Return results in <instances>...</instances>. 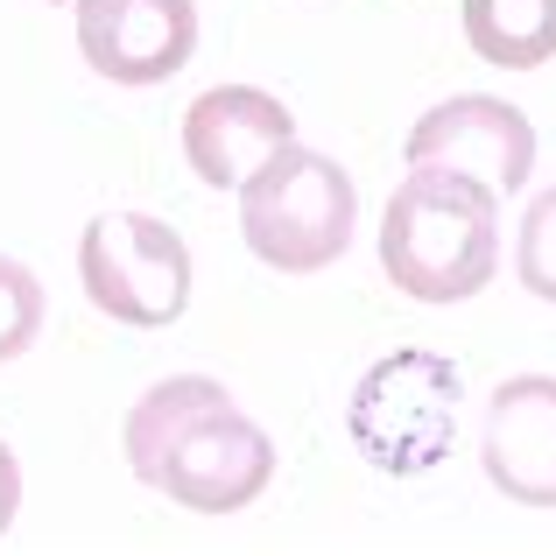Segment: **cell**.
Returning <instances> with one entry per match:
<instances>
[{
	"instance_id": "8fae6325",
	"label": "cell",
	"mask_w": 556,
	"mask_h": 556,
	"mask_svg": "<svg viewBox=\"0 0 556 556\" xmlns=\"http://www.w3.org/2000/svg\"><path fill=\"white\" fill-rule=\"evenodd\" d=\"M42 317H50V303H42V282L22 268V261L0 254V367H8V359H22L28 345L42 339Z\"/></svg>"
},
{
	"instance_id": "277c9868",
	"label": "cell",
	"mask_w": 556,
	"mask_h": 556,
	"mask_svg": "<svg viewBox=\"0 0 556 556\" xmlns=\"http://www.w3.org/2000/svg\"><path fill=\"white\" fill-rule=\"evenodd\" d=\"M458 402H465L458 367L444 353H430V345H402V353L374 359L359 374L353 402H345V437L374 472L416 479L451 458Z\"/></svg>"
},
{
	"instance_id": "5b68a950",
	"label": "cell",
	"mask_w": 556,
	"mask_h": 556,
	"mask_svg": "<svg viewBox=\"0 0 556 556\" xmlns=\"http://www.w3.org/2000/svg\"><path fill=\"white\" fill-rule=\"evenodd\" d=\"M190 247L149 212H99L78 240V282L99 317L127 331H163L190 311Z\"/></svg>"
},
{
	"instance_id": "8992f818",
	"label": "cell",
	"mask_w": 556,
	"mask_h": 556,
	"mask_svg": "<svg viewBox=\"0 0 556 556\" xmlns=\"http://www.w3.org/2000/svg\"><path fill=\"white\" fill-rule=\"evenodd\" d=\"M408 169H444V177H472L486 190H521L535 169V127L521 106L493 92H458L437 99L416 127H408Z\"/></svg>"
},
{
	"instance_id": "9c48e42d",
	"label": "cell",
	"mask_w": 556,
	"mask_h": 556,
	"mask_svg": "<svg viewBox=\"0 0 556 556\" xmlns=\"http://www.w3.org/2000/svg\"><path fill=\"white\" fill-rule=\"evenodd\" d=\"M289 141H296V113L261 85H212L184 106V163L212 190H240Z\"/></svg>"
},
{
	"instance_id": "7a4b0ae2",
	"label": "cell",
	"mask_w": 556,
	"mask_h": 556,
	"mask_svg": "<svg viewBox=\"0 0 556 556\" xmlns=\"http://www.w3.org/2000/svg\"><path fill=\"white\" fill-rule=\"evenodd\" d=\"M380 268L416 303H472L501 268V190L408 169L380 212Z\"/></svg>"
},
{
	"instance_id": "5bb4252c",
	"label": "cell",
	"mask_w": 556,
	"mask_h": 556,
	"mask_svg": "<svg viewBox=\"0 0 556 556\" xmlns=\"http://www.w3.org/2000/svg\"><path fill=\"white\" fill-rule=\"evenodd\" d=\"M50 8H78V0H50Z\"/></svg>"
},
{
	"instance_id": "30bf717a",
	"label": "cell",
	"mask_w": 556,
	"mask_h": 556,
	"mask_svg": "<svg viewBox=\"0 0 556 556\" xmlns=\"http://www.w3.org/2000/svg\"><path fill=\"white\" fill-rule=\"evenodd\" d=\"M465 42L479 64L543 71L556 56V0H465Z\"/></svg>"
},
{
	"instance_id": "6da1fadb",
	"label": "cell",
	"mask_w": 556,
	"mask_h": 556,
	"mask_svg": "<svg viewBox=\"0 0 556 556\" xmlns=\"http://www.w3.org/2000/svg\"><path fill=\"white\" fill-rule=\"evenodd\" d=\"M127 472L190 515H240L268 493L275 444L212 374H169L127 408Z\"/></svg>"
},
{
	"instance_id": "4fadbf2b",
	"label": "cell",
	"mask_w": 556,
	"mask_h": 556,
	"mask_svg": "<svg viewBox=\"0 0 556 556\" xmlns=\"http://www.w3.org/2000/svg\"><path fill=\"white\" fill-rule=\"evenodd\" d=\"M14 515H22V458L0 444V535L14 529Z\"/></svg>"
},
{
	"instance_id": "ba28073f",
	"label": "cell",
	"mask_w": 556,
	"mask_h": 556,
	"mask_svg": "<svg viewBox=\"0 0 556 556\" xmlns=\"http://www.w3.org/2000/svg\"><path fill=\"white\" fill-rule=\"evenodd\" d=\"M479 465L515 507L556 515V374H515L479 422Z\"/></svg>"
},
{
	"instance_id": "3957f363",
	"label": "cell",
	"mask_w": 556,
	"mask_h": 556,
	"mask_svg": "<svg viewBox=\"0 0 556 556\" xmlns=\"http://www.w3.org/2000/svg\"><path fill=\"white\" fill-rule=\"evenodd\" d=\"M359 232V190L331 155L303 149H275L254 177L240 184V240L254 247V261L282 275H317L353 247Z\"/></svg>"
},
{
	"instance_id": "52a82bcc",
	"label": "cell",
	"mask_w": 556,
	"mask_h": 556,
	"mask_svg": "<svg viewBox=\"0 0 556 556\" xmlns=\"http://www.w3.org/2000/svg\"><path fill=\"white\" fill-rule=\"evenodd\" d=\"M198 50V0H78V56L113 85H169Z\"/></svg>"
},
{
	"instance_id": "7c38bea8",
	"label": "cell",
	"mask_w": 556,
	"mask_h": 556,
	"mask_svg": "<svg viewBox=\"0 0 556 556\" xmlns=\"http://www.w3.org/2000/svg\"><path fill=\"white\" fill-rule=\"evenodd\" d=\"M515 275L535 303H556V184L529 204L521 218V240H515Z\"/></svg>"
}]
</instances>
